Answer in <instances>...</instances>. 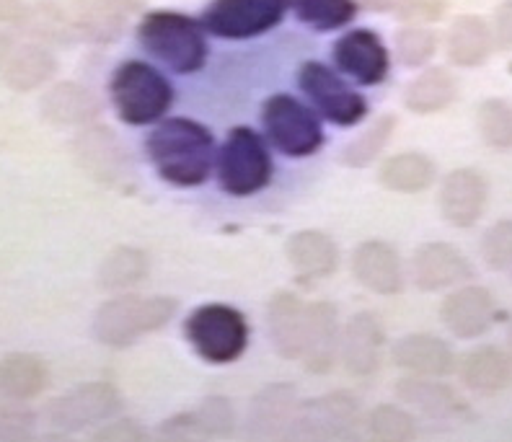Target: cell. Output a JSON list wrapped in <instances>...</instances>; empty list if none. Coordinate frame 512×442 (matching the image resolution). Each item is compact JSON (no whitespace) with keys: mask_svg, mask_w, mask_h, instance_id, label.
Listing matches in <instances>:
<instances>
[{"mask_svg":"<svg viewBox=\"0 0 512 442\" xmlns=\"http://www.w3.org/2000/svg\"><path fill=\"white\" fill-rule=\"evenodd\" d=\"M145 148L158 174L176 187H197L213 171L215 140L194 119H166L150 132Z\"/></svg>","mask_w":512,"mask_h":442,"instance_id":"obj_1","label":"cell"},{"mask_svg":"<svg viewBox=\"0 0 512 442\" xmlns=\"http://www.w3.org/2000/svg\"><path fill=\"white\" fill-rule=\"evenodd\" d=\"M179 311V303L169 295L143 298L119 295L101 303L94 316V337L107 347H130L145 334L163 329Z\"/></svg>","mask_w":512,"mask_h":442,"instance_id":"obj_2","label":"cell"},{"mask_svg":"<svg viewBox=\"0 0 512 442\" xmlns=\"http://www.w3.org/2000/svg\"><path fill=\"white\" fill-rule=\"evenodd\" d=\"M138 39L158 63H163L174 73H197L205 65V32L197 21L184 13H148L138 26Z\"/></svg>","mask_w":512,"mask_h":442,"instance_id":"obj_3","label":"cell"},{"mask_svg":"<svg viewBox=\"0 0 512 442\" xmlns=\"http://www.w3.org/2000/svg\"><path fill=\"white\" fill-rule=\"evenodd\" d=\"M112 101L119 119L127 125H150L169 112L174 88L150 65L130 60L112 75Z\"/></svg>","mask_w":512,"mask_h":442,"instance_id":"obj_4","label":"cell"},{"mask_svg":"<svg viewBox=\"0 0 512 442\" xmlns=\"http://www.w3.org/2000/svg\"><path fill=\"white\" fill-rule=\"evenodd\" d=\"M187 339L202 360L213 365L236 362L249 344L246 318L228 306H202L187 318Z\"/></svg>","mask_w":512,"mask_h":442,"instance_id":"obj_5","label":"cell"},{"mask_svg":"<svg viewBox=\"0 0 512 442\" xmlns=\"http://www.w3.org/2000/svg\"><path fill=\"white\" fill-rule=\"evenodd\" d=\"M269 179H272V158L262 137L249 127L231 130L218 153L220 187L233 197H249L267 187Z\"/></svg>","mask_w":512,"mask_h":442,"instance_id":"obj_6","label":"cell"},{"mask_svg":"<svg viewBox=\"0 0 512 442\" xmlns=\"http://www.w3.org/2000/svg\"><path fill=\"white\" fill-rule=\"evenodd\" d=\"M264 130L272 137L277 150H282L290 158L311 156L324 143V132H321L319 119L300 104L298 99L288 94H275L264 101Z\"/></svg>","mask_w":512,"mask_h":442,"instance_id":"obj_7","label":"cell"},{"mask_svg":"<svg viewBox=\"0 0 512 442\" xmlns=\"http://www.w3.org/2000/svg\"><path fill=\"white\" fill-rule=\"evenodd\" d=\"M360 419H363V411L355 396L347 391H334L298 404L288 437L324 442L347 440L355 435Z\"/></svg>","mask_w":512,"mask_h":442,"instance_id":"obj_8","label":"cell"},{"mask_svg":"<svg viewBox=\"0 0 512 442\" xmlns=\"http://www.w3.org/2000/svg\"><path fill=\"white\" fill-rule=\"evenodd\" d=\"M122 409V396L112 383H83L44 406V422L57 432H81L109 422Z\"/></svg>","mask_w":512,"mask_h":442,"instance_id":"obj_9","label":"cell"},{"mask_svg":"<svg viewBox=\"0 0 512 442\" xmlns=\"http://www.w3.org/2000/svg\"><path fill=\"white\" fill-rule=\"evenodd\" d=\"M290 0H213L202 29L223 39H251L269 32L288 13Z\"/></svg>","mask_w":512,"mask_h":442,"instance_id":"obj_10","label":"cell"},{"mask_svg":"<svg viewBox=\"0 0 512 442\" xmlns=\"http://www.w3.org/2000/svg\"><path fill=\"white\" fill-rule=\"evenodd\" d=\"M298 83L306 91L308 99L316 104L321 114L329 122L339 127H352L368 114V101L363 96L352 91L347 83L339 78L331 68L324 63H303L298 70Z\"/></svg>","mask_w":512,"mask_h":442,"instance_id":"obj_11","label":"cell"},{"mask_svg":"<svg viewBox=\"0 0 512 442\" xmlns=\"http://www.w3.org/2000/svg\"><path fill=\"white\" fill-rule=\"evenodd\" d=\"M70 148H73L75 163L101 184H119L130 174L125 148L109 127L91 122L75 135Z\"/></svg>","mask_w":512,"mask_h":442,"instance_id":"obj_12","label":"cell"},{"mask_svg":"<svg viewBox=\"0 0 512 442\" xmlns=\"http://www.w3.org/2000/svg\"><path fill=\"white\" fill-rule=\"evenodd\" d=\"M383 344H386V331L381 318L368 311L355 313L339 331L337 360H342L344 370L355 378H368L381 365Z\"/></svg>","mask_w":512,"mask_h":442,"instance_id":"obj_13","label":"cell"},{"mask_svg":"<svg viewBox=\"0 0 512 442\" xmlns=\"http://www.w3.org/2000/svg\"><path fill=\"white\" fill-rule=\"evenodd\" d=\"M412 277L419 290L435 293V290H445V287L461 285V282L471 280L474 277V267H471L469 259L453 243L432 241L422 243L414 251Z\"/></svg>","mask_w":512,"mask_h":442,"instance_id":"obj_14","label":"cell"},{"mask_svg":"<svg viewBox=\"0 0 512 442\" xmlns=\"http://www.w3.org/2000/svg\"><path fill=\"white\" fill-rule=\"evenodd\" d=\"M497 316V303L487 287L466 285L450 293L440 306L445 329L458 339H476L487 334Z\"/></svg>","mask_w":512,"mask_h":442,"instance_id":"obj_15","label":"cell"},{"mask_svg":"<svg viewBox=\"0 0 512 442\" xmlns=\"http://www.w3.org/2000/svg\"><path fill=\"white\" fill-rule=\"evenodd\" d=\"M489 202V184L476 169H456L440 187V212L450 225L471 228L481 220Z\"/></svg>","mask_w":512,"mask_h":442,"instance_id":"obj_16","label":"cell"},{"mask_svg":"<svg viewBox=\"0 0 512 442\" xmlns=\"http://www.w3.org/2000/svg\"><path fill=\"white\" fill-rule=\"evenodd\" d=\"M334 60L339 70L355 78L363 86H375L388 75V50L383 47L381 37L370 29H355L337 39L334 44Z\"/></svg>","mask_w":512,"mask_h":442,"instance_id":"obj_17","label":"cell"},{"mask_svg":"<svg viewBox=\"0 0 512 442\" xmlns=\"http://www.w3.org/2000/svg\"><path fill=\"white\" fill-rule=\"evenodd\" d=\"M352 274L360 285L378 295H396L404 290L401 256L383 241H365L357 246L352 254Z\"/></svg>","mask_w":512,"mask_h":442,"instance_id":"obj_18","label":"cell"},{"mask_svg":"<svg viewBox=\"0 0 512 442\" xmlns=\"http://www.w3.org/2000/svg\"><path fill=\"white\" fill-rule=\"evenodd\" d=\"M75 13L78 39L112 42L125 32L132 13L143 8V0H70Z\"/></svg>","mask_w":512,"mask_h":442,"instance_id":"obj_19","label":"cell"},{"mask_svg":"<svg viewBox=\"0 0 512 442\" xmlns=\"http://www.w3.org/2000/svg\"><path fill=\"white\" fill-rule=\"evenodd\" d=\"M339 331L342 329H339L337 308L326 300L308 303L306 344H303V355H300L306 370L321 375L334 368L339 352Z\"/></svg>","mask_w":512,"mask_h":442,"instance_id":"obj_20","label":"cell"},{"mask_svg":"<svg viewBox=\"0 0 512 442\" xmlns=\"http://www.w3.org/2000/svg\"><path fill=\"white\" fill-rule=\"evenodd\" d=\"M26 39L47 44V47H63L78 39L75 13L63 0H37L24 8V16L16 24Z\"/></svg>","mask_w":512,"mask_h":442,"instance_id":"obj_21","label":"cell"},{"mask_svg":"<svg viewBox=\"0 0 512 442\" xmlns=\"http://www.w3.org/2000/svg\"><path fill=\"white\" fill-rule=\"evenodd\" d=\"M391 360L401 370L427 378H445L456 370V355L448 342L432 334H409L391 349Z\"/></svg>","mask_w":512,"mask_h":442,"instance_id":"obj_22","label":"cell"},{"mask_svg":"<svg viewBox=\"0 0 512 442\" xmlns=\"http://www.w3.org/2000/svg\"><path fill=\"white\" fill-rule=\"evenodd\" d=\"M39 109L47 122L63 127H86L96 122L101 114L99 99L75 81H60L47 88L39 101Z\"/></svg>","mask_w":512,"mask_h":442,"instance_id":"obj_23","label":"cell"},{"mask_svg":"<svg viewBox=\"0 0 512 442\" xmlns=\"http://www.w3.org/2000/svg\"><path fill=\"white\" fill-rule=\"evenodd\" d=\"M236 430V411L223 396H210L192 411L163 422L161 435L166 437H231Z\"/></svg>","mask_w":512,"mask_h":442,"instance_id":"obj_24","label":"cell"},{"mask_svg":"<svg viewBox=\"0 0 512 442\" xmlns=\"http://www.w3.org/2000/svg\"><path fill=\"white\" fill-rule=\"evenodd\" d=\"M445 52L458 68H479L494 52L492 24L474 13H461L445 34Z\"/></svg>","mask_w":512,"mask_h":442,"instance_id":"obj_25","label":"cell"},{"mask_svg":"<svg viewBox=\"0 0 512 442\" xmlns=\"http://www.w3.org/2000/svg\"><path fill=\"white\" fill-rule=\"evenodd\" d=\"M298 404V393L293 386L262 388L254 396L249 409L251 437H262V440L288 437Z\"/></svg>","mask_w":512,"mask_h":442,"instance_id":"obj_26","label":"cell"},{"mask_svg":"<svg viewBox=\"0 0 512 442\" xmlns=\"http://www.w3.org/2000/svg\"><path fill=\"white\" fill-rule=\"evenodd\" d=\"M308 324V303L293 293H277L269 300V334L277 355L285 360H298L303 355Z\"/></svg>","mask_w":512,"mask_h":442,"instance_id":"obj_27","label":"cell"},{"mask_svg":"<svg viewBox=\"0 0 512 442\" xmlns=\"http://www.w3.org/2000/svg\"><path fill=\"white\" fill-rule=\"evenodd\" d=\"M55 70L57 57L52 55L50 47L26 39V42L13 47L11 57L6 60L0 75H3V83H6L11 91L26 94V91H34V88L44 86V83L55 75Z\"/></svg>","mask_w":512,"mask_h":442,"instance_id":"obj_28","label":"cell"},{"mask_svg":"<svg viewBox=\"0 0 512 442\" xmlns=\"http://www.w3.org/2000/svg\"><path fill=\"white\" fill-rule=\"evenodd\" d=\"M458 375L471 391L497 393L512 383V357L500 347H476L461 357Z\"/></svg>","mask_w":512,"mask_h":442,"instance_id":"obj_29","label":"cell"},{"mask_svg":"<svg viewBox=\"0 0 512 442\" xmlns=\"http://www.w3.org/2000/svg\"><path fill=\"white\" fill-rule=\"evenodd\" d=\"M285 254L300 277H331L337 272V243L321 231H300L290 236L285 243Z\"/></svg>","mask_w":512,"mask_h":442,"instance_id":"obj_30","label":"cell"},{"mask_svg":"<svg viewBox=\"0 0 512 442\" xmlns=\"http://www.w3.org/2000/svg\"><path fill=\"white\" fill-rule=\"evenodd\" d=\"M47 365L29 352H13L0 360V391L11 401H32L47 388Z\"/></svg>","mask_w":512,"mask_h":442,"instance_id":"obj_31","label":"cell"},{"mask_svg":"<svg viewBox=\"0 0 512 442\" xmlns=\"http://www.w3.org/2000/svg\"><path fill=\"white\" fill-rule=\"evenodd\" d=\"M396 396L435 419L456 417L458 411L463 409L461 399H458L453 388L435 378H427V375H409V378L399 380L396 383Z\"/></svg>","mask_w":512,"mask_h":442,"instance_id":"obj_32","label":"cell"},{"mask_svg":"<svg viewBox=\"0 0 512 442\" xmlns=\"http://www.w3.org/2000/svg\"><path fill=\"white\" fill-rule=\"evenodd\" d=\"M458 96V83L445 68H427L409 83L404 104L414 114H438L448 109Z\"/></svg>","mask_w":512,"mask_h":442,"instance_id":"obj_33","label":"cell"},{"mask_svg":"<svg viewBox=\"0 0 512 442\" xmlns=\"http://www.w3.org/2000/svg\"><path fill=\"white\" fill-rule=\"evenodd\" d=\"M435 174H438L435 163L422 153H399L383 163L378 181L391 192L417 194L432 187Z\"/></svg>","mask_w":512,"mask_h":442,"instance_id":"obj_34","label":"cell"},{"mask_svg":"<svg viewBox=\"0 0 512 442\" xmlns=\"http://www.w3.org/2000/svg\"><path fill=\"white\" fill-rule=\"evenodd\" d=\"M148 272L150 264L145 251L135 249V246H117L101 259L96 280L104 290L117 293V290H127V287H135L138 282H143Z\"/></svg>","mask_w":512,"mask_h":442,"instance_id":"obj_35","label":"cell"},{"mask_svg":"<svg viewBox=\"0 0 512 442\" xmlns=\"http://www.w3.org/2000/svg\"><path fill=\"white\" fill-rule=\"evenodd\" d=\"M303 24L313 26L316 32H331L350 24L357 13L355 0H290Z\"/></svg>","mask_w":512,"mask_h":442,"instance_id":"obj_36","label":"cell"},{"mask_svg":"<svg viewBox=\"0 0 512 442\" xmlns=\"http://www.w3.org/2000/svg\"><path fill=\"white\" fill-rule=\"evenodd\" d=\"M394 127H396V117H391V114L375 119L373 125H370L363 135L355 137V140L342 150L339 161H342L344 166H352V169H363V166L373 163L375 158L381 156V150L386 148L388 140H391Z\"/></svg>","mask_w":512,"mask_h":442,"instance_id":"obj_37","label":"cell"},{"mask_svg":"<svg viewBox=\"0 0 512 442\" xmlns=\"http://www.w3.org/2000/svg\"><path fill=\"white\" fill-rule=\"evenodd\" d=\"M476 127H479L481 140L492 148L510 150L512 148V104L505 99L481 101L476 112Z\"/></svg>","mask_w":512,"mask_h":442,"instance_id":"obj_38","label":"cell"},{"mask_svg":"<svg viewBox=\"0 0 512 442\" xmlns=\"http://www.w3.org/2000/svg\"><path fill=\"white\" fill-rule=\"evenodd\" d=\"M396 52L399 60L409 68H425L435 52H438V37L430 26L425 24H406L396 32Z\"/></svg>","mask_w":512,"mask_h":442,"instance_id":"obj_39","label":"cell"},{"mask_svg":"<svg viewBox=\"0 0 512 442\" xmlns=\"http://www.w3.org/2000/svg\"><path fill=\"white\" fill-rule=\"evenodd\" d=\"M370 435L386 442H409L417 437V422L399 406L381 404L368 414Z\"/></svg>","mask_w":512,"mask_h":442,"instance_id":"obj_40","label":"cell"},{"mask_svg":"<svg viewBox=\"0 0 512 442\" xmlns=\"http://www.w3.org/2000/svg\"><path fill=\"white\" fill-rule=\"evenodd\" d=\"M481 256L494 272L512 274V220H500L484 233Z\"/></svg>","mask_w":512,"mask_h":442,"instance_id":"obj_41","label":"cell"},{"mask_svg":"<svg viewBox=\"0 0 512 442\" xmlns=\"http://www.w3.org/2000/svg\"><path fill=\"white\" fill-rule=\"evenodd\" d=\"M492 34H494V47H497V50L512 52V0L500 3L497 11H494Z\"/></svg>","mask_w":512,"mask_h":442,"instance_id":"obj_42","label":"cell"},{"mask_svg":"<svg viewBox=\"0 0 512 442\" xmlns=\"http://www.w3.org/2000/svg\"><path fill=\"white\" fill-rule=\"evenodd\" d=\"M96 440H112V442H138L145 440V432L130 419H119V422H107L104 430L96 432Z\"/></svg>","mask_w":512,"mask_h":442,"instance_id":"obj_43","label":"cell"},{"mask_svg":"<svg viewBox=\"0 0 512 442\" xmlns=\"http://www.w3.org/2000/svg\"><path fill=\"white\" fill-rule=\"evenodd\" d=\"M450 0H419V11H417V19L422 21H440L443 19L445 8H448Z\"/></svg>","mask_w":512,"mask_h":442,"instance_id":"obj_44","label":"cell"},{"mask_svg":"<svg viewBox=\"0 0 512 442\" xmlns=\"http://www.w3.org/2000/svg\"><path fill=\"white\" fill-rule=\"evenodd\" d=\"M24 8V0H0V24H19Z\"/></svg>","mask_w":512,"mask_h":442,"instance_id":"obj_45","label":"cell"},{"mask_svg":"<svg viewBox=\"0 0 512 442\" xmlns=\"http://www.w3.org/2000/svg\"><path fill=\"white\" fill-rule=\"evenodd\" d=\"M13 47H16V39H13V34L6 32V29H0V70H3V65H6L8 57H11Z\"/></svg>","mask_w":512,"mask_h":442,"instance_id":"obj_46","label":"cell"},{"mask_svg":"<svg viewBox=\"0 0 512 442\" xmlns=\"http://www.w3.org/2000/svg\"><path fill=\"white\" fill-rule=\"evenodd\" d=\"M355 3H360V6H365L368 11H375V13L391 11V8H394V0H355Z\"/></svg>","mask_w":512,"mask_h":442,"instance_id":"obj_47","label":"cell"},{"mask_svg":"<svg viewBox=\"0 0 512 442\" xmlns=\"http://www.w3.org/2000/svg\"><path fill=\"white\" fill-rule=\"evenodd\" d=\"M507 344H510V355H512V324L510 329H507Z\"/></svg>","mask_w":512,"mask_h":442,"instance_id":"obj_48","label":"cell"},{"mask_svg":"<svg viewBox=\"0 0 512 442\" xmlns=\"http://www.w3.org/2000/svg\"><path fill=\"white\" fill-rule=\"evenodd\" d=\"M3 399H6V396H3V391H0V409H3Z\"/></svg>","mask_w":512,"mask_h":442,"instance_id":"obj_49","label":"cell"}]
</instances>
